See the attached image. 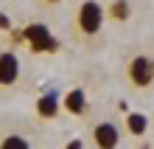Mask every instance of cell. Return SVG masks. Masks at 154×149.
I'll list each match as a JSON object with an SVG mask.
<instances>
[{
    "mask_svg": "<svg viewBox=\"0 0 154 149\" xmlns=\"http://www.w3.org/2000/svg\"><path fill=\"white\" fill-rule=\"evenodd\" d=\"M146 127H149V118L143 113H129V115H126V129H129L132 135H143Z\"/></svg>",
    "mask_w": 154,
    "mask_h": 149,
    "instance_id": "cell-9",
    "label": "cell"
},
{
    "mask_svg": "<svg viewBox=\"0 0 154 149\" xmlns=\"http://www.w3.org/2000/svg\"><path fill=\"white\" fill-rule=\"evenodd\" d=\"M45 6H56V3H62V0H42Z\"/></svg>",
    "mask_w": 154,
    "mask_h": 149,
    "instance_id": "cell-12",
    "label": "cell"
},
{
    "mask_svg": "<svg viewBox=\"0 0 154 149\" xmlns=\"http://www.w3.org/2000/svg\"><path fill=\"white\" fill-rule=\"evenodd\" d=\"M62 107H65L70 115H84V110H87V93L81 90V87L67 90L65 99H62Z\"/></svg>",
    "mask_w": 154,
    "mask_h": 149,
    "instance_id": "cell-6",
    "label": "cell"
},
{
    "mask_svg": "<svg viewBox=\"0 0 154 149\" xmlns=\"http://www.w3.org/2000/svg\"><path fill=\"white\" fill-rule=\"evenodd\" d=\"M104 14L115 23H126L132 17V3L129 0H109V6L104 8Z\"/></svg>",
    "mask_w": 154,
    "mask_h": 149,
    "instance_id": "cell-7",
    "label": "cell"
},
{
    "mask_svg": "<svg viewBox=\"0 0 154 149\" xmlns=\"http://www.w3.org/2000/svg\"><path fill=\"white\" fill-rule=\"evenodd\" d=\"M20 79V57L14 51H3L0 53V85L8 87Z\"/></svg>",
    "mask_w": 154,
    "mask_h": 149,
    "instance_id": "cell-5",
    "label": "cell"
},
{
    "mask_svg": "<svg viewBox=\"0 0 154 149\" xmlns=\"http://www.w3.org/2000/svg\"><path fill=\"white\" fill-rule=\"evenodd\" d=\"M126 76H129V85L132 87L146 90L154 82V59L149 57V53H137V57H132L129 65H126Z\"/></svg>",
    "mask_w": 154,
    "mask_h": 149,
    "instance_id": "cell-2",
    "label": "cell"
},
{
    "mask_svg": "<svg viewBox=\"0 0 154 149\" xmlns=\"http://www.w3.org/2000/svg\"><path fill=\"white\" fill-rule=\"evenodd\" d=\"M104 20H106V14H104V6L98 0H84L79 6V11H76V28L84 37H95L101 31Z\"/></svg>",
    "mask_w": 154,
    "mask_h": 149,
    "instance_id": "cell-1",
    "label": "cell"
},
{
    "mask_svg": "<svg viewBox=\"0 0 154 149\" xmlns=\"http://www.w3.org/2000/svg\"><path fill=\"white\" fill-rule=\"evenodd\" d=\"M59 99H56V93H45V96H39L37 99V113H39V118H53L59 113Z\"/></svg>",
    "mask_w": 154,
    "mask_h": 149,
    "instance_id": "cell-8",
    "label": "cell"
},
{
    "mask_svg": "<svg viewBox=\"0 0 154 149\" xmlns=\"http://www.w3.org/2000/svg\"><path fill=\"white\" fill-rule=\"evenodd\" d=\"M93 144L98 149H118V144H121V132H118V127L112 124V121H101V124H95Z\"/></svg>",
    "mask_w": 154,
    "mask_h": 149,
    "instance_id": "cell-4",
    "label": "cell"
},
{
    "mask_svg": "<svg viewBox=\"0 0 154 149\" xmlns=\"http://www.w3.org/2000/svg\"><path fill=\"white\" fill-rule=\"evenodd\" d=\"M0 149H31V144L25 141L23 135H6L0 141Z\"/></svg>",
    "mask_w": 154,
    "mask_h": 149,
    "instance_id": "cell-10",
    "label": "cell"
},
{
    "mask_svg": "<svg viewBox=\"0 0 154 149\" xmlns=\"http://www.w3.org/2000/svg\"><path fill=\"white\" fill-rule=\"evenodd\" d=\"M65 149H84V141H81V138H73V141L65 144Z\"/></svg>",
    "mask_w": 154,
    "mask_h": 149,
    "instance_id": "cell-11",
    "label": "cell"
},
{
    "mask_svg": "<svg viewBox=\"0 0 154 149\" xmlns=\"http://www.w3.org/2000/svg\"><path fill=\"white\" fill-rule=\"evenodd\" d=\"M23 42H28V48L34 53H51V51H56L59 48V42L53 40V34L48 25H42V23H31V25H25L23 28Z\"/></svg>",
    "mask_w": 154,
    "mask_h": 149,
    "instance_id": "cell-3",
    "label": "cell"
},
{
    "mask_svg": "<svg viewBox=\"0 0 154 149\" xmlns=\"http://www.w3.org/2000/svg\"><path fill=\"white\" fill-rule=\"evenodd\" d=\"M140 149H151V146H140Z\"/></svg>",
    "mask_w": 154,
    "mask_h": 149,
    "instance_id": "cell-13",
    "label": "cell"
}]
</instances>
